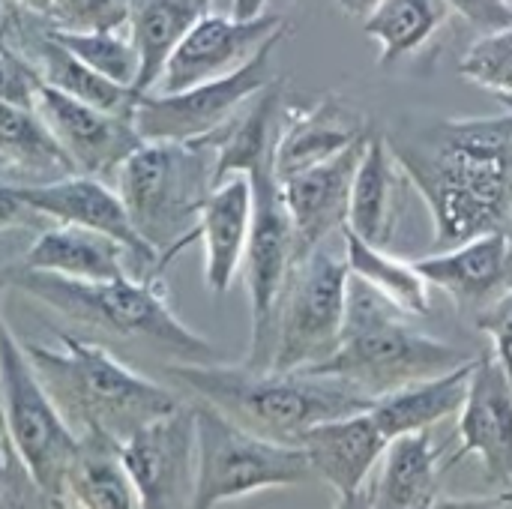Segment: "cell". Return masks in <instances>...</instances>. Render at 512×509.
Wrapping results in <instances>:
<instances>
[{
    "instance_id": "obj_48",
    "label": "cell",
    "mask_w": 512,
    "mask_h": 509,
    "mask_svg": "<svg viewBox=\"0 0 512 509\" xmlns=\"http://www.w3.org/2000/svg\"><path fill=\"white\" fill-rule=\"evenodd\" d=\"M0 171H6V162L3 159H0Z\"/></svg>"
},
{
    "instance_id": "obj_47",
    "label": "cell",
    "mask_w": 512,
    "mask_h": 509,
    "mask_svg": "<svg viewBox=\"0 0 512 509\" xmlns=\"http://www.w3.org/2000/svg\"><path fill=\"white\" fill-rule=\"evenodd\" d=\"M504 231H507V237L512 240V207H510V216H507V225H504Z\"/></svg>"
},
{
    "instance_id": "obj_29",
    "label": "cell",
    "mask_w": 512,
    "mask_h": 509,
    "mask_svg": "<svg viewBox=\"0 0 512 509\" xmlns=\"http://www.w3.org/2000/svg\"><path fill=\"white\" fill-rule=\"evenodd\" d=\"M0 159L6 162V171H24L27 177L54 180L72 174L69 159L63 156L36 105L0 99Z\"/></svg>"
},
{
    "instance_id": "obj_18",
    "label": "cell",
    "mask_w": 512,
    "mask_h": 509,
    "mask_svg": "<svg viewBox=\"0 0 512 509\" xmlns=\"http://www.w3.org/2000/svg\"><path fill=\"white\" fill-rule=\"evenodd\" d=\"M372 135L375 132H369L366 138H360L357 144H351L348 150H342L339 156L321 165H312L306 171L279 180L282 201L288 207L300 252L321 246L333 231L345 228L354 174Z\"/></svg>"
},
{
    "instance_id": "obj_2",
    "label": "cell",
    "mask_w": 512,
    "mask_h": 509,
    "mask_svg": "<svg viewBox=\"0 0 512 509\" xmlns=\"http://www.w3.org/2000/svg\"><path fill=\"white\" fill-rule=\"evenodd\" d=\"M165 375L237 426L282 444H300L312 426L372 408V396L357 387L306 369H255L246 363L228 366L216 360H180L171 363Z\"/></svg>"
},
{
    "instance_id": "obj_23",
    "label": "cell",
    "mask_w": 512,
    "mask_h": 509,
    "mask_svg": "<svg viewBox=\"0 0 512 509\" xmlns=\"http://www.w3.org/2000/svg\"><path fill=\"white\" fill-rule=\"evenodd\" d=\"M366 504L381 509H435L447 504L441 492V456L429 429L399 435L387 444Z\"/></svg>"
},
{
    "instance_id": "obj_21",
    "label": "cell",
    "mask_w": 512,
    "mask_h": 509,
    "mask_svg": "<svg viewBox=\"0 0 512 509\" xmlns=\"http://www.w3.org/2000/svg\"><path fill=\"white\" fill-rule=\"evenodd\" d=\"M15 270L54 273L78 282H114L123 276H138L135 261L123 243L78 225L42 228Z\"/></svg>"
},
{
    "instance_id": "obj_33",
    "label": "cell",
    "mask_w": 512,
    "mask_h": 509,
    "mask_svg": "<svg viewBox=\"0 0 512 509\" xmlns=\"http://www.w3.org/2000/svg\"><path fill=\"white\" fill-rule=\"evenodd\" d=\"M462 78L495 90L512 93V24L486 30L459 60Z\"/></svg>"
},
{
    "instance_id": "obj_35",
    "label": "cell",
    "mask_w": 512,
    "mask_h": 509,
    "mask_svg": "<svg viewBox=\"0 0 512 509\" xmlns=\"http://www.w3.org/2000/svg\"><path fill=\"white\" fill-rule=\"evenodd\" d=\"M0 507H54L48 495L30 480L21 459L15 456L3 423H0Z\"/></svg>"
},
{
    "instance_id": "obj_25",
    "label": "cell",
    "mask_w": 512,
    "mask_h": 509,
    "mask_svg": "<svg viewBox=\"0 0 512 509\" xmlns=\"http://www.w3.org/2000/svg\"><path fill=\"white\" fill-rule=\"evenodd\" d=\"M63 507L81 509H132L138 507V492L123 465L120 441L99 432L81 429L75 459L66 474Z\"/></svg>"
},
{
    "instance_id": "obj_27",
    "label": "cell",
    "mask_w": 512,
    "mask_h": 509,
    "mask_svg": "<svg viewBox=\"0 0 512 509\" xmlns=\"http://www.w3.org/2000/svg\"><path fill=\"white\" fill-rule=\"evenodd\" d=\"M24 54L36 63V69H39V75H42V81L48 87H54V90L78 99V102H87L93 108H102V111L135 120V108H138L141 93L135 87H129V84H120V81L96 72L84 60H78L66 45H60L48 33V27H42L30 39Z\"/></svg>"
},
{
    "instance_id": "obj_17",
    "label": "cell",
    "mask_w": 512,
    "mask_h": 509,
    "mask_svg": "<svg viewBox=\"0 0 512 509\" xmlns=\"http://www.w3.org/2000/svg\"><path fill=\"white\" fill-rule=\"evenodd\" d=\"M390 438L375 423L372 411L324 420L312 426L300 447L309 456L312 474L321 477L339 498V507H357L366 483L378 471V462Z\"/></svg>"
},
{
    "instance_id": "obj_10",
    "label": "cell",
    "mask_w": 512,
    "mask_h": 509,
    "mask_svg": "<svg viewBox=\"0 0 512 509\" xmlns=\"http://www.w3.org/2000/svg\"><path fill=\"white\" fill-rule=\"evenodd\" d=\"M249 180H252L255 210H252V231L243 255V279H246L249 312H252V339H249L246 366L267 369L273 360L279 303L288 288L291 270L303 252L297 246V234L288 207L282 201L273 162L252 168Z\"/></svg>"
},
{
    "instance_id": "obj_12",
    "label": "cell",
    "mask_w": 512,
    "mask_h": 509,
    "mask_svg": "<svg viewBox=\"0 0 512 509\" xmlns=\"http://www.w3.org/2000/svg\"><path fill=\"white\" fill-rule=\"evenodd\" d=\"M120 450L138 492V507H192L198 465L195 405H180L177 411L141 426L120 444Z\"/></svg>"
},
{
    "instance_id": "obj_22",
    "label": "cell",
    "mask_w": 512,
    "mask_h": 509,
    "mask_svg": "<svg viewBox=\"0 0 512 509\" xmlns=\"http://www.w3.org/2000/svg\"><path fill=\"white\" fill-rule=\"evenodd\" d=\"M372 132V123L339 99H324L312 111H300L279 126L276 147H273V174L285 180L297 171L321 165L360 138Z\"/></svg>"
},
{
    "instance_id": "obj_32",
    "label": "cell",
    "mask_w": 512,
    "mask_h": 509,
    "mask_svg": "<svg viewBox=\"0 0 512 509\" xmlns=\"http://www.w3.org/2000/svg\"><path fill=\"white\" fill-rule=\"evenodd\" d=\"M48 33L66 45L78 60L93 66L96 72L135 87L138 75V54L129 36H120V30H51Z\"/></svg>"
},
{
    "instance_id": "obj_42",
    "label": "cell",
    "mask_w": 512,
    "mask_h": 509,
    "mask_svg": "<svg viewBox=\"0 0 512 509\" xmlns=\"http://www.w3.org/2000/svg\"><path fill=\"white\" fill-rule=\"evenodd\" d=\"M381 0H339V9L351 18H366Z\"/></svg>"
},
{
    "instance_id": "obj_46",
    "label": "cell",
    "mask_w": 512,
    "mask_h": 509,
    "mask_svg": "<svg viewBox=\"0 0 512 509\" xmlns=\"http://www.w3.org/2000/svg\"><path fill=\"white\" fill-rule=\"evenodd\" d=\"M9 285V273H0V294H3V288ZM3 423V420H0Z\"/></svg>"
},
{
    "instance_id": "obj_1",
    "label": "cell",
    "mask_w": 512,
    "mask_h": 509,
    "mask_svg": "<svg viewBox=\"0 0 512 509\" xmlns=\"http://www.w3.org/2000/svg\"><path fill=\"white\" fill-rule=\"evenodd\" d=\"M423 195L438 246L501 231L512 207V114L438 117L384 135Z\"/></svg>"
},
{
    "instance_id": "obj_38",
    "label": "cell",
    "mask_w": 512,
    "mask_h": 509,
    "mask_svg": "<svg viewBox=\"0 0 512 509\" xmlns=\"http://www.w3.org/2000/svg\"><path fill=\"white\" fill-rule=\"evenodd\" d=\"M48 27L45 18H39L36 12L24 9L21 3L15 0H0V45H9L15 51H27L30 39Z\"/></svg>"
},
{
    "instance_id": "obj_3",
    "label": "cell",
    "mask_w": 512,
    "mask_h": 509,
    "mask_svg": "<svg viewBox=\"0 0 512 509\" xmlns=\"http://www.w3.org/2000/svg\"><path fill=\"white\" fill-rule=\"evenodd\" d=\"M24 351L75 435L99 429L123 444L141 426L183 405L171 390L132 372L87 339L60 333L54 348L24 342Z\"/></svg>"
},
{
    "instance_id": "obj_36",
    "label": "cell",
    "mask_w": 512,
    "mask_h": 509,
    "mask_svg": "<svg viewBox=\"0 0 512 509\" xmlns=\"http://www.w3.org/2000/svg\"><path fill=\"white\" fill-rule=\"evenodd\" d=\"M39 87H42V75L36 63L21 51L0 45V99L15 105H36Z\"/></svg>"
},
{
    "instance_id": "obj_5",
    "label": "cell",
    "mask_w": 512,
    "mask_h": 509,
    "mask_svg": "<svg viewBox=\"0 0 512 509\" xmlns=\"http://www.w3.org/2000/svg\"><path fill=\"white\" fill-rule=\"evenodd\" d=\"M9 282L18 285L27 297L39 300L42 306L87 324L108 330L123 339L150 342L183 363L213 360L216 348L189 330L171 309L165 282L123 276L114 282H78L63 279L54 273H33V270H12Z\"/></svg>"
},
{
    "instance_id": "obj_28",
    "label": "cell",
    "mask_w": 512,
    "mask_h": 509,
    "mask_svg": "<svg viewBox=\"0 0 512 509\" xmlns=\"http://www.w3.org/2000/svg\"><path fill=\"white\" fill-rule=\"evenodd\" d=\"M198 15L204 12L189 6L186 0H132L129 39L138 54V93H150L159 84L174 48L180 45V39L186 36Z\"/></svg>"
},
{
    "instance_id": "obj_13",
    "label": "cell",
    "mask_w": 512,
    "mask_h": 509,
    "mask_svg": "<svg viewBox=\"0 0 512 509\" xmlns=\"http://www.w3.org/2000/svg\"><path fill=\"white\" fill-rule=\"evenodd\" d=\"M18 189H21V198L48 222L90 228V231L108 234L117 243H123L129 249L141 279L162 276L159 273V252L135 231L120 192H114L102 177L63 174V177L27 183Z\"/></svg>"
},
{
    "instance_id": "obj_9",
    "label": "cell",
    "mask_w": 512,
    "mask_h": 509,
    "mask_svg": "<svg viewBox=\"0 0 512 509\" xmlns=\"http://www.w3.org/2000/svg\"><path fill=\"white\" fill-rule=\"evenodd\" d=\"M351 270L345 258L315 246L291 270L276 315L273 360L267 369H309L327 360L339 342L348 315Z\"/></svg>"
},
{
    "instance_id": "obj_45",
    "label": "cell",
    "mask_w": 512,
    "mask_h": 509,
    "mask_svg": "<svg viewBox=\"0 0 512 509\" xmlns=\"http://www.w3.org/2000/svg\"><path fill=\"white\" fill-rule=\"evenodd\" d=\"M495 96L501 99V105H504V108L512 114V93H495Z\"/></svg>"
},
{
    "instance_id": "obj_49",
    "label": "cell",
    "mask_w": 512,
    "mask_h": 509,
    "mask_svg": "<svg viewBox=\"0 0 512 509\" xmlns=\"http://www.w3.org/2000/svg\"><path fill=\"white\" fill-rule=\"evenodd\" d=\"M507 3H512V0H507Z\"/></svg>"
},
{
    "instance_id": "obj_11",
    "label": "cell",
    "mask_w": 512,
    "mask_h": 509,
    "mask_svg": "<svg viewBox=\"0 0 512 509\" xmlns=\"http://www.w3.org/2000/svg\"><path fill=\"white\" fill-rule=\"evenodd\" d=\"M288 30L270 36L240 69L201 81L177 93H141L135 108V126L144 141H195L228 123L255 93H261L273 75V54Z\"/></svg>"
},
{
    "instance_id": "obj_14",
    "label": "cell",
    "mask_w": 512,
    "mask_h": 509,
    "mask_svg": "<svg viewBox=\"0 0 512 509\" xmlns=\"http://www.w3.org/2000/svg\"><path fill=\"white\" fill-rule=\"evenodd\" d=\"M279 30H288V21L270 12L258 18L204 12L195 18V24L186 30V36L174 48L153 93H177L201 81L222 78L240 69Z\"/></svg>"
},
{
    "instance_id": "obj_4",
    "label": "cell",
    "mask_w": 512,
    "mask_h": 509,
    "mask_svg": "<svg viewBox=\"0 0 512 509\" xmlns=\"http://www.w3.org/2000/svg\"><path fill=\"white\" fill-rule=\"evenodd\" d=\"M408 318L414 315L351 276L342 342L327 360L306 372L339 378L378 399L396 387L444 375L471 360L462 348L417 330Z\"/></svg>"
},
{
    "instance_id": "obj_44",
    "label": "cell",
    "mask_w": 512,
    "mask_h": 509,
    "mask_svg": "<svg viewBox=\"0 0 512 509\" xmlns=\"http://www.w3.org/2000/svg\"><path fill=\"white\" fill-rule=\"evenodd\" d=\"M189 6H195V9H201V12H210V3L213 0H186Z\"/></svg>"
},
{
    "instance_id": "obj_34",
    "label": "cell",
    "mask_w": 512,
    "mask_h": 509,
    "mask_svg": "<svg viewBox=\"0 0 512 509\" xmlns=\"http://www.w3.org/2000/svg\"><path fill=\"white\" fill-rule=\"evenodd\" d=\"M129 9L132 0H48L42 18L51 30H120Z\"/></svg>"
},
{
    "instance_id": "obj_31",
    "label": "cell",
    "mask_w": 512,
    "mask_h": 509,
    "mask_svg": "<svg viewBox=\"0 0 512 509\" xmlns=\"http://www.w3.org/2000/svg\"><path fill=\"white\" fill-rule=\"evenodd\" d=\"M342 237H345V264L354 279L366 282L408 315H429V282L414 264L390 255L381 246L366 243L351 228H342Z\"/></svg>"
},
{
    "instance_id": "obj_16",
    "label": "cell",
    "mask_w": 512,
    "mask_h": 509,
    "mask_svg": "<svg viewBox=\"0 0 512 509\" xmlns=\"http://www.w3.org/2000/svg\"><path fill=\"white\" fill-rule=\"evenodd\" d=\"M480 459L486 480L512 498V378L498 357H477L465 405L459 408V453Z\"/></svg>"
},
{
    "instance_id": "obj_20",
    "label": "cell",
    "mask_w": 512,
    "mask_h": 509,
    "mask_svg": "<svg viewBox=\"0 0 512 509\" xmlns=\"http://www.w3.org/2000/svg\"><path fill=\"white\" fill-rule=\"evenodd\" d=\"M252 180L231 174L207 195L192 240L204 243V282L213 294H225L243 270V255L252 231Z\"/></svg>"
},
{
    "instance_id": "obj_30",
    "label": "cell",
    "mask_w": 512,
    "mask_h": 509,
    "mask_svg": "<svg viewBox=\"0 0 512 509\" xmlns=\"http://www.w3.org/2000/svg\"><path fill=\"white\" fill-rule=\"evenodd\" d=\"M447 15V0H381L363 18V30L378 42L381 66H390L420 51L438 33Z\"/></svg>"
},
{
    "instance_id": "obj_51",
    "label": "cell",
    "mask_w": 512,
    "mask_h": 509,
    "mask_svg": "<svg viewBox=\"0 0 512 509\" xmlns=\"http://www.w3.org/2000/svg\"><path fill=\"white\" fill-rule=\"evenodd\" d=\"M510 501H512V498H510Z\"/></svg>"
},
{
    "instance_id": "obj_43",
    "label": "cell",
    "mask_w": 512,
    "mask_h": 509,
    "mask_svg": "<svg viewBox=\"0 0 512 509\" xmlns=\"http://www.w3.org/2000/svg\"><path fill=\"white\" fill-rule=\"evenodd\" d=\"M15 3H21L24 9H30V12H36V15L42 18V12H45V3H48V0H15Z\"/></svg>"
},
{
    "instance_id": "obj_41",
    "label": "cell",
    "mask_w": 512,
    "mask_h": 509,
    "mask_svg": "<svg viewBox=\"0 0 512 509\" xmlns=\"http://www.w3.org/2000/svg\"><path fill=\"white\" fill-rule=\"evenodd\" d=\"M267 3H273V0H234L231 15L234 18H258L267 12Z\"/></svg>"
},
{
    "instance_id": "obj_37",
    "label": "cell",
    "mask_w": 512,
    "mask_h": 509,
    "mask_svg": "<svg viewBox=\"0 0 512 509\" xmlns=\"http://www.w3.org/2000/svg\"><path fill=\"white\" fill-rule=\"evenodd\" d=\"M477 327L492 336L495 357L501 360V366L512 378V288L477 315Z\"/></svg>"
},
{
    "instance_id": "obj_8",
    "label": "cell",
    "mask_w": 512,
    "mask_h": 509,
    "mask_svg": "<svg viewBox=\"0 0 512 509\" xmlns=\"http://www.w3.org/2000/svg\"><path fill=\"white\" fill-rule=\"evenodd\" d=\"M0 420L6 438L27 468L30 480L63 507L66 474L75 459L78 435L42 387L24 342L0 315Z\"/></svg>"
},
{
    "instance_id": "obj_40",
    "label": "cell",
    "mask_w": 512,
    "mask_h": 509,
    "mask_svg": "<svg viewBox=\"0 0 512 509\" xmlns=\"http://www.w3.org/2000/svg\"><path fill=\"white\" fill-rule=\"evenodd\" d=\"M450 9H459L474 27L495 30L512 24V3L507 0H447Z\"/></svg>"
},
{
    "instance_id": "obj_26",
    "label": "cell",
    "mask_w": 512,
    "mask_h": 509,
    "mask_svg": "<svg viewBox=\"0 0 512 509\" xmlns=\"http://www.w3.org/2000/svg\"><path fill=\"white\" fill-rule=\"evenodd\" d=\"M399 162L390 153V144L384 135H372L363 159L354 174L351 201H348V222L357 237H363L372 246L387 249L396 234L399 222Z\"/></svg>"
},
{
    "instance_id": "obj_50",
    "label": "cell",
    "mask_w": 512,
    "mask_h": 509,
    "mask_svg": "<svg viewBox=\"0 0 512 509\" xmlns=\"http://www.w3.org/2000/svg\"><path fill=\"white\" fill-rule=\"evenodd\" d=\"M273 3H276V0H273Z\"/></svg>"
},
{
    "instance_id": "obj_6",
    "label": "cell",
    "mask_w": 512,
    "mask_h": 509,
    "mask_svg": "<svg viewBox=\"0 0 512 509\" xmlns=\"http://www.w3.org/2000/svg\"><path fill=\"white\" fill-rule=\"evenodd\" d=\"M216 186V153L204 141H144L117 168V192L135 231L159 252V273L192 240Z\"/></svg>"
},
{
    "instance_id": "obj_7",
    "label": "cell",
    "mask_w": 512,
    "mask_h": 509,
    "mask_svg": "<svg viewBox=\"0 0 512 509\" xmlns=\"http://www.w3.org/2000/svg\"><path fill=\"white\" fill-rule=\"evenodd\" d=\"M195 438V509L219 507L264 489L303 486L315 477L300 444L255 435L204 402L195 405Z\"/></svg>"
},
{
    "instance_id": "obj_19",
    "label": "cell",
    "mask_w": 512,
    "mask_h": 509,
    "mask_svg": "<svg viewBox=\"0 0 512 509\" xmlns=\"http://www.w3.org/2000/svg\"><path fill=\"white\" fill-rule=\"evenodd\" d=\"M414 267L429 285L450 294L462 312L480 315L512 288V240L504 228L489 231L444 252L417 258Z\"/></svg>"
},
{
    "instance_id": "obj_39",
    "label": "cell",
    "mask_w": 512,
    "mask_h": 509,
    "mask_svg": "<svg viewBox=\"0 0 512 509\" xmlns=\"http://www.w3.org/2000/svg\"><path fill=\"white\" fill-rule=\"evenodd\" d=\"M48 219L39 216L24 198H21V189L9 180L0 177V231L6 228H39L45 225Z\"/></svg>"
},
{
    "instance_id": "obj_24",
    "label": "cell",
    "mask_w": 512,
    "mask_h": 509,
    "mask_svg": "<svg viewBox=\"0 0 512 509\" xmlns=\"http://www.w3.org/2000/svg\"><path fill=\"white\" fill-rule=\"evenodd\" d=\"M474 366H477V357L465 360L462 366H456L444 375H432V378L396 387V390L372 399L369 411L390 441L399 435H408V432L432 429L435 423L447 420L450 414H456L465 405Z\"/></svg>"
},
{
    "instance_id": "obj_15",
    "label": "cell",
    "mask_w": 512,
    "mask_h": 509,
    "mask_svg": "<svg viewBox=\"0 0 512 509\" xmlns=\"http://www.w3.org/2000/svg\"><path fill=\"white\" fill-rule=\"evenodd\" d=\"M36 111L57 138L63 156L72 165V174H93L105 180L108 174H117L126 156L144 144L132 117L78 102L48 87L45 81L36 90Z\"/></svg>"
}]
</instances>
